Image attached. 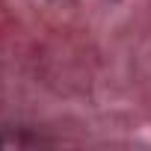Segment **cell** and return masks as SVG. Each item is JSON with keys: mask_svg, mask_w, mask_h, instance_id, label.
<instances>
[{"mask_svg": "<svg viewBox=\"0 0 151 151\" xmlns=\"http://www.w3.org/2000/svg\"><path fill=\"white\" fill-rule=\"evenodd\" d=\"M0 142H3V139H0Z\"/></svg>", "mask_w": 151, "mask_h": 151, "instance_id": "6da1fadb", "label": "cell"}]
</instances>
